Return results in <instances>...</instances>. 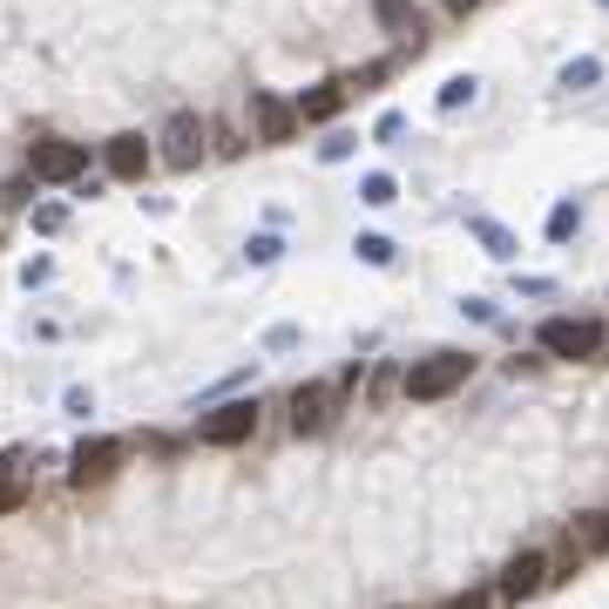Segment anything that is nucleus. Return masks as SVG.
<instances>
[{"label":"nucleus","mask_w":609,"mask_h":609,"mask_svg":"<svg viewBox=\"0 0 609 609\" xmlns=\"http://www.w3.org/2000/svg\"><path fill=\"white\" fill-rule=\"evenodd\" d=\"M468 372H474V353H427V359H413L407 366V379H400V393L413 400V407H433V400H448V393H461L468 386Z\"/></svg>","instance_id":"f257e3e1"},{"label":"nucleus","mask_w":609,"mask_h":609,"mask_svg":"<svg viewBox=\"0 0 609 609\" xmlns=\"http://www.w3.org/2000/svg\"><path fill=\"white\" fill-rule=\"evenodd\" d=\"M203 156H210V123L197 116V108H177V116L156 129V162L177 170V177H190Z\"/></svg>","instance_id":"f03ea898"},{"label":"nucleus","mask_w":609,"mask_h":609,"mask_svg":"<svg viewBox=\"0 0 609 609\" xmlns=\"http://www.w3.org/2000/svg\"><path fill=\"white\" fill-rule=\"evenodd\" d=\"M535 346L548 359H596L609 346V332H602V318H542L535 325Z\"/></svg>","instance_id":"7ed1b4c3"},{"label":"nucleus","mask_w":609,"mask_h":609,"mask_svg":"<svg viewBox=\"0 0 609 609\" xmlns=\"http://www.w3.org/2000/svg\"><path fill=\"white\" fill-rule=\"evenodd\" d=\"M28 177L34 183H82L88 177V143H69V136H48L28 149Z\"/></svg>","instance_id":"20e7f679"},{"label":"nucleus","mask_w":609,"mask_h":609,"mask_svg":"<svg viewBox=\"0 0 609 609\" xmlns=\"http://www.w3.org/2000/svg\"><path fill=\"white\" fill-rule=\"evenodd\" d=\"M251 129H258V143L264 149H285V143H298V108L279 95V88H251Z\"/></svg>","instance_id":"39448f33"},{"label":"nucleus","mask_w":609,"mask_h":609,"mask_svg":"<svg viewBox=\"0 0 609 609\" xmlns=\"http://www.w3.org/2000/svg\"><path fill=\"white\" fill-rule=\"evenodd\" d=\"M102 170L116 177V183H143V177L156 170V136H143V129L108 136V143H102Z\"/></svg>","instance_id":"423d86ee"},{"label":"nucleus","mask_w":609,"mask_h":609,"mask_svg":"<svg viewBox=\"0 0 609 609\" xmlns=\"http://www.w3.org/2000/svg\"><path fill=\"white\" fill-rule=\"evenodd\" d=\"M258 433V400H224V407H210L197 420V440L203 448H238V440Z\"/></svg>","instance_id":"0eeeda50"},{"label":"nucleus","mask_w":609,"mask_h":609,"mask_svg":"<svg viewBox=\"0 0 609 609\" xmlns=\"http://www.w3.org/2000/svg\"><path fill=\"white\" fill-rule=\"evenodd\" d=\"M123 468V440H82V448L69 454V481L88 494V487H102L108 474Z\"/></svg>","instance_id":"6e6552de"},{"label":"nucleus","mask_w":609,"mask_h":609,"mask_svg":"<svg viewBox=\"0 0 609 609\" xmlns=\"http://www.w3.org/2000/svg\"><path fill=\"white\" fill-rule=\"evenodd\" d=\"M542 589H548V556H535V548H528V556H515L502 569V582H494V596H502V602H528Z\"/></svg>","instance_id":"1a4fd4ad"},{"label":"nucleus","mask_w":609,"mask_h":609,"mask_svg":"<svg viewBox=\"0 0 609 609\" xmlns=\"http://www.w3.org/2000/svg\"><path fill=\"white\" fill-rule=\"evenodd\" d=\"M332 413H339V400H332V386H298V393H292V433L305 440V433H325L332 427Z\"/></svg>","instance_id":"9d476101"},{"label":"nucleus","mask_w":609,"mask_h":609,"mask_svg":"<svg viewBox=\"0 0 609 609\" xmlns=\"http://www.w3.org/2000/svg\"><path fill=\"white\" fill-rule=\"evenodd\" d=\"M353 102V88H346V75H332V82H312L292 108H298V123H339V108Z\"/></svg>","instance_id":"9b49d317"},{"label":"nucleus","mask_w":609,"mask_h":609,"mask_svg":"<svg viewBox=\"0 0 609 609\" xmlns=\"http://www.w3.org/2000/svg\"><path fill=\"white\" fill-rule=\"evenodd\" d=\"M372 21H379L386 34H400L413 54L427 48V28H420V8H413V0H372Z\"/></svg>","instance_id":"f8f14e48"},{"label":"nucleus","mask_w":609,"mask_h":609,"mask_svg":"<svg viewBox=\"0 0 609 609\" xmlns=\"http://www.w3.org/2000/svg\"><path fill=\"white\" fill-rule=\"evenodd\" d=\"M468 238H474L494 264H515V251H522V244H515V231H508V224H494V217H481V210L468 217Z\"/></svg>","instance_id":"ddd939ff"},{"label":"nucleus","mask_w":609,"mask_h":609,"mask_svg":"<svg viewBox=\"0 0 609 609\" xmlns=\"http://www.w3.org/2000/svg\"><path fill=\"white\" fill-rule=\"evenodd\" d=\"M353 258L372 264V271H386V264L400 258V244H393V238H379V231H359V238H353Z\"/></svg>","instance_id":"4468645a"},{"label":"nucleus","mask_w":609,"mask_h":609,"mask_svg":"<svg viewBox=\"0 0 609 609\" xmlns=\"http://www.w3.org/2000/svg\"><path fill=\"white\" fill-rule=\"evenodd\" d=\"M602 82V62L596 54H576V62H563V75H556V88H569V95H582V88H596Z\"/></svg>","instance_id":"2eb2a0df"},{"label":"nucleus","mask_w":609,"mask_h":609,"mask_svg":"<svg viewBox=\"0 0 609 609\" xmlns=\"http://www.w3.org/2000/svg\"><path fill=\"white\" fill-rule=\"evenodd\" d=\"M474 95H481V82L474 75H448V82H440V116H454V108H474Z\"/></svg>","instance_id":"dca6fc26"},{"label":"nucleus","mask_w":609,"mask_h":609,"mask_svg":"<svg viewBox=\"0 0 609 609\" xmlns=\"http://www.w3.org/2000/svg\"><path fill=\"white\" fill-rule=\"evenodd\" d=\"M576 231H582V203H576V197H563L556 210H548V244H569Z\"/></svg>","instance_id":"f3484780"},{"label":"nucleus","mask_w":609,"mask_h":609,"mask_svg":"<svg viewBox=\"0 0 609 609\" xmlns=\"http://www.w3.org/2000/svg\"><path fill=\"white\" fill-rule=\"evenodd\" d=\"M359 203H366V210H386V203H400V183L386 177V170H366V177H359Z\"/></svg>","instance_id":"a211bd4d"},{"label":"nucleus","mask_w":609,"mask_h":609,"mask_svg":"<svg viewBox=\"0 0 609 609\" xmlns=\"http://www.w3.org/2000/svg\"><path fill=\"white\" fill-rule=\"evenodd\" d=\"M279 258H285V238H279V231L244 238V264H258V271H264V264H279Z\"/></svg>","instance_id":"6ab92c4d"},{"label":"nucleus","mask_w":609,"mask_h":609,"mask_svg":"<svg viewBox=\"0 0 609 609\" xmlns=\"http://www.w3.org/2000/svg\"><path fill=\"white\" fill-rule=\"evenodd\" d=\"M393 69H400L393 54H379V62H366V69H353V75H346V88H353V95H366V88H379V82L393 75Z\"/></svg>","instance_id":"aec40b11"},{"label":"nucleus","mask_w":609,"mask_h":609,"mask_svg":"<svg viewBox=\"0 0 609 609\" xmlns=\"http://www.w3.org/2000/svg\"><path fill=\"white\" fill-rule=\"evenodd\" d=\"M21 502H28V481H21V474H14L8 461H0V515H14Z\"/></svg>","instance_id":"412c9836"},{"label":"nucleus","mask_w":609,"mask_h":609,"mask_svg":"<svg viewBox=\"0 0 609 609\" xmlns=\"http://www.w3.org/2000/svg\"><path fill=\"white\" fill-rule=\"evenodd\" d=\"M353 149H359V136H346V129H332V136L318 143V162H346Z\"/></svg>","instance_id":"4be33fe9"},{"label":"nucleus","mask_w":609,"mask_h":609,"mask_svg":"<svg viewBox=\"0 0 609 609\" xmlns=\"http://www.w3.org/2000/svg\"><path fill=\"white\" fill-rule=\"evenodd\" d=\"M62 224H69V203H41V210H34V231H41V238H54Z\"/></svg>","instance_id":"5701e85b"},{"label":"nucleus","mask_w":609,"mask_h":609,"mask_svg":"<svg viewBox=\"0 0 609 609\" xmlns=\"http://www.w3.org/2000/svg\"><path fill=\"white\" fill-rule=\"evenodd\" d=\"M407 136V116H393V108H386V116L372 123V143H400Z\"/></svg>","instance_id":"b1692460"},{"label":"nucleus","mask_w":609,"mask_h":609,"mask_svg":"<svg viewBox=\"0 0 609 609\" xmlns=\"http://www.w3.org/2000/svg\"><path fill=\"white\" fill-rule=\"evenodd\" d=\"M48 279H54V258H28V264H21V285H28V292L48 285Z\"/></svg>","instance_id":"393cba45"},{"label":"nucleus","mask_w":609,"mask_h":609,"mask_svg":"<svg viewBox=\"0 0 609 609\" xmlns=\"http://www.w3.org/2000/svg\"><path fill=\"white\" fill-rule=\"evenodd\" d=\"M264 346H271V353H292V346H298V325H271Z\"/></svg>","instance_id":"a878e982"},{"label":"nucleus","mask_w":609,"mask_h":609,"mask_svg":"<svg viewBox=\"0 0 609 609\" xmlns=\"http://www.w3.org/2000/svg\"><path fill=\"white\" fill-rule=\"evenodd\" d=\"M461 312H468V318H481V325H494V305H487V298H461Z\"/></svg>","instance_id":"bb28decb"},{"label":"nucleus","mask_w":609,"mask_h":609,"mask_svg":"<svg viewBox=\"0 0 609 609\" xmlns=\"http://www.w3.org/2000/svg\"><path fill=\"white\" fill-rule=\"evenodd\" d=\"M487 596H494V589H468V596H454L448 609H487Z\"/></svg>","instance_id":"cd10ccee"},{"label":"nucleus","mask_w":609,"mask_h":609,"mask_svg":"<svg viewBox=\"0 0 609 609\" xmlns=\"http://www.w3.org/2000/svg\"><path fill=\"white\" fill-rule=\"evenodd\" d=\"M440 8H448L454 21H474V8H481V0H440Z\"/></svg>","instance_id":"c85d7f7f"},{"label":"nucleus","mask_w":609,"mask_h":609,"mask_svg":"<svg viewBox=\"0 0 609 609\" xmlns=\"http://www.w3.org/2000/svg\"><path fill=\"white\" fill-rule=\"evenodd\" d=\"M596 8H602V14H609V0H596Z\"/></svg>","instance_id":"c756f323"}]
</instances>
